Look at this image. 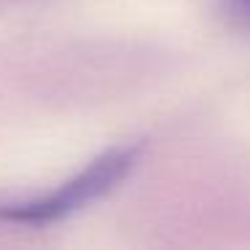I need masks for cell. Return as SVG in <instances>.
Instances as JSON below:
<instances>
[{
	"mask_svg": "<svg viewBox=\"0 0 250 250\" xmlns=\"http://www.w3.org/2000/svg\"><path fill=\"white\" fill-rule=\"evenodd\" d=\"M137 156H140V146L110 148L108 153L97 156L86 169H81L76 178L62 183L51 194L33 202H22V205H3L0 207V221L24 223V226H49V223L92 205L94 199L105 196L110 188H116L137 164Z\"/></svg>",
	"mask_w": 250,
	"mask_h": 250,
	"instance_id": "6da1fadb",
	"label": "cell"
},
{
	"mask_svg": "<svg viewBox=\"0 0 250 250\" xmlns=\"http://www.w3.org/2000/svg\"><path fill=\"white\" fill-rule=\"evenodd\" d=\"M221 6H223V14H226L229 22L250 30V0H223Z\"/></svg>",
	"mask_w": 250,
	"mask_h": 250,
	"instance_id": "7a4b0ae2",
	"label": "cell"
}]
</instances>
